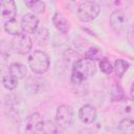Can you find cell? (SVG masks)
<instances>
[{
	"mask_svg": "<svg viewBox=\"0 0 134 134\" xmlns=\"http://www.w3.org/2000/svg\"><path fill=\"white\" fill-rule=\"evenodd\" d=\"M22 100L23 99L18 95L6 96V100H5L6 108L14 117H20L21 116L23 109H24V103Z\"/></svg>",
	"mask_w": 134,
	"mask_h": 134,
	"instance_id": "cell-8",
	"label": "cell"
},
{
	"mask_svg": "<svg viewBox=\"0 0 134 134\" xmlns=\"http://www.w3.org/2000/svg\"><path fill=\"white\" fill-rule=\"evenodd\" d=\"M99 68H100V71L105 74H111L113 71V65L110 63L109 60L105 58L99 60Z\"/></svg>",
	"mask_w": 134,
	"mask_h": 134,
	"instance_id": "cell-26",
	"label": "cell"
},
{
	"mask_svg": "<svg viewBox=\"0 0 134 134\" xmlns=\"http://www.w3.org/2000/svg\"><path fill=\"white\" fill-rule=\"evenodd\" d=\"M8 73L10 75L17 77L18 80L24 79L27 75V68L24 64L19 63V62H15L8 66Z\"/></svg>",
	"mask_w": 134,
	"mask_h": 134,
	"instance_id": "cell-14",
	"label": "cell"
},
{
	"mask_svg": "<svg viewBox=\"0 0 134 134\" xmlns=\"http://www.w3.org/2000/svg\"><path fill=\"white\" fill-rule=\"evenodd\" d=\"M25 5L36 14H43L45 12V3L40 0L25 1Z\"/></svg>",
	"mask_w": 134,
	"mask_h": 134,
	"instance_id": "cell-19",
	"label": "cell"
},
{
	"mask_svg": "<svg viewBox=\"0 0 134 134\" xmlns=\"http://www.w3.org/2000/svg\"><path fill=\"white\" fill-rule=\"evenodd\" d=\"M74 119V112L72 107L69 105H61L58 107L55 112V122L60 128H69Z\"/></svg>",
	"mask_w": 134,
	"mask_h": 134,
	"instance_id": "cell-5",
	"label": "cell"
},
{
	"mask_svg": "<svg viewBox=\"0 0 134 134\" xmlns=\"http://www.w3.org/2000/svg\"><path fill=\"white\" fill-rule=\"evenodd\" d=\"M93 132H94V134H114L113 131L111 130V128L100 126V125H98L97 128L95 130H93Z\"/></svg>",
	"mask_w": 134,
	"mask_h": 134,
	"instance_id": "cell-28",
	"label": "cell"
},
{
	"mask_svg": "<svg viewBox=\"0 0 134 134\" xmlns=\"http://www.w3.org/2000/svg\"><path fill=\"white\" fill-rule=\"evenodd\" d=\"M80 134H94L92 129H83L80 131Z\"/></svg>",
	"mask_w": 134,
	"mask_h": 134,
	"instance_id": "cell-30",
	"label": "cell"
},
{
	"mask_svg": "<svg viewBox=\"0 0 134 134\" xmlns=\"http://www.w3.org/2000/svg\"><path fill=\"white\" fill-rule=\"evenodd\" d=\"M17 14V5L13 0H3L0 2V15L9 20L14 19Z\"/></svg>",
	"mask_w": 134,
	"mask_h": 134,
	"instance_id": "cell-11",
	"label": "cell"
},
{
	"mask_svg": "<svg viewBox=\"0 0 134 134\" xmlns=\"http://www.w3.org/2000/svg\"><path fill=\"white\" fill-rule=\"evenodd\" d=\"M110 25L116 34H121L122 31L126 30L128 26L127 15L120 9H116L112 12L110 16Z\"/></svg>",
	"mask_w": 134,
	"mask_h": 134,
	"instance_id": "cell-7",
	"label": "cell"
},
{
	"mask_svg": "<svg viewBox=\"0 0 134 134\" xmlns=\"http://www.w3.org/2000/svg\"><path fill=\"white\" fill-rule=\"evenodd\" d=\"M38 134H59V133H58L57 126L52 121L46 120V121H43V125L40 131L38 132Z\"/></svg>",
	"mask_w": 134,
	"mask_h": 134,
	"instance_id": "cell-24",
	"label": "cell"
},
{
	"mask_svg": "<svg viewBox=\"0 0 134 134\" xmlns=\"http://www.w3.org/2000/svg\"><path fill=\"white\" fill-rule=\"evenodd\" d=\"M119 134H134V122L132 118L125 117L118 124Z\"/></svg>",
	"mask_w": 134,
	"mask_h": 134,
	"instance_id": "cell-16",
	"label": "cell"
},
{
	"mask_svg": "<svg viewBox=\"0 0 134 134\" xmlns=\"http://www.w3.org/2000/svg\"><path fill=\"white\" fill-rule=\"evenodd\" d=\"M43 118L40 113H31L24 119H22L20 124V131L22 134H38L42 125Z\"/></svg>",
	"mask_w": 134,
	"mask_h": 134,
	"instance_id": "cell-4",
	"label": "cell"
},
{
	"mask_svg": "<svg viewBox=\"0 0 134 134\" xmlns=\"http://www.w3.org/2000/svg\"><path fill=\"white\" fill-rule=\"evenodd\" d=\"M85 59H88V60H91V61H95V60H100L102 58V50L97 47H90L86 53H85Z\"/></svg>",
	"mask_w": 134,
	"mask_h": 134,
	"instance_id": "cell-25",
	"label": "cell"
},
{
	"mask_svg": "<svg viewBox=\"0 0 134 134\" xmlns=\"http://www.w3.org/2000/svg\"><path fill=\"white\" fill-rule=\"evenodd\" d=\"M129 63L122 59H117L115 62H114V65H113V70L115 72V74L118 76V77H121L126 71L128 70L129 68Z\"/></svg>",
	"mask_w": 134,
	"mask_h": 134,
	"instance_id": "cell-18",
	"label": "cell"
},
{
	"mask_svg": "<svg viewBox=\"0 0 134 134\" xmlns=\"http://www.w3.org/2000/svg\"><path fill=\"white\" fill-rule=\"evenodd\" d=\"M80 59H82L81 55H80L76 51H74V50H72V49H68V50H66L65 53H64V61H65L66 65H70L71 67H72V66L74 65V63L77 62Z\"/></svg>",
	"mask_w": 134,
	"mask_h": 134,
	"instance_id": "cell-22",
	"label": "cell"
},
{
	"mask_svg": "<svg viewBox=\"0 0 134 134\" xmlns=\"http://www.w3.org/2000/svg\"><path fill=\"white\" fill-rule=\"evenodd\" d=\"M120 110L128 118H131V116L133 114V103H132V99L125 97L120 103Z\"/></svg>",
	"mask_w": 134,
	"mask_h": 134,
	"instance_id": "cell-23",
	"label": "cell"
},
{
	"mask_svg": "<svg viewBox=\"0 0 134 134\" xmlns=\"http://www.w3.org/2000/svg\"><path fill=\"white\" fill-rule=\"evenodd\" d=\"M46 82L40 77H28L25 84L26 89L31 93H39L44 90Z\"/></svg>",
	"mask_w": 134,
	"mask_h": 134,
	"instance_id": "cell-13",
	"label": "cell"
},
{
	"mask_svg": "<svg viewBox=\"0 0 134 134\" xmlns=\"http://www.w3.org/2000/svg\"><path fill=\"white\" fill-rule=\"evenodd\" d=\"M50 65L49 57L42 50H35L28 57V66L36 74H44Z\"/></svg>",
	"mask_w": 134,
	"mask_h": 134,
	"instance_id": "cell-2",
	"label": "cell"
},
{
	"mask_svg": "<svg viewBox=\"0 0 134 134\" xmlns=\"http://www.w3.org/2000/svg\"><path fill=\"white\" fill-rule=\"evenodd\" d=\"M72 92L77 96H84L88 92V82L71 81Z\"/></svg>",
	"mask_w": 134,
	"mask_h": 134,
	"instance_id": "cell-17",
	"label": "cell"
},
{
	"mask_svg": "<svg viewBox=\"0 0 134 134\" xmlns=\"http://www.w3.org/2000/svg\"><path fill=\"white\" fill-rule=\"evenodd\" d=\"M6 67V58L0 54V73L5 69Z\"/></svg>",
	"mask_w": 134,
	"mask_h": 134,
	"instance_id": "cell-29",
	"label": "cell"
},
{
	"mask_svg": "<svg viewBox=\"0 0 134 134\" xmlns=\"http://www.w3.org/2000/svg\"><path fill=\"white\" fill-rule=\"evenodd\" d=\"M100 12V6L95 1H84L77 6L76 16L81 22H90L94 20Z\"/></svg>",
	"mask_w": 134,
	"mask_h": 134,
	"instance_id": "cell-3",
	"label": "cell"
},
{
	"mask_svg": "<svg viewBox=\"0 0 134 134\" xmlns=\"http://www.w3.org/2000/svg\"><path fill=\"white\" fill-rule=\"evenodd\" d=\"M20 25H21L22 32H24L26 35L27 34H35L36 30L38 29L39 19L35 14L28 13L22 17Z\"/></svg>",
	"mask_w": 134,
	"mask_h": 134,
	"instance_id": "cell-9",
	"label": "cell"
},
{
	"mask_svg": "<svg viewBox=\"0 0 134 134\" xmlns=\"http://www.w3.org/2000/svg\"><path fill=\"white\" fill-rule=\"evenodd\" d=\"M52 24L54 25V27L63 35H67L69 31V23L67 21V19L65 18L64 15H62L61 13L57 12L53 14L52 16Z\"/></svg>",
	"mask_w": 134,
	"mask_h": 134,
	"instance_id": "cell-12",
	"label": "cell"
},
{
	"mask_svg": "<svg viewBox=\"0 0 134 134\" xmlns=\"http://www.w3.org/2000/svg\"><path fill=\"white\" fill-rule=\"evenodd\" d=\"M18 82H19V80L17 77L10 75L9 73L2 77V85L7 90H15L18 87Z\"/></svg>",
	"mask_w": 134,
	"mask_h": 134,
	"instance_id": "cell-21",
	"label": "cell"
},
{
	"mask_svg": "<svg viewBox=\"0 0 134 134\" xmlns=\"http://www.w3.org/2000/svg\"><path fill=\"white\" fill-rule=\"evenodd\" d=\"M48 38H49V32L45 27L39 28L35 32V40L39 45H45L48 42Z\"/></svg>",
	"mask_w": 134,
	"mask_h": 134,
	"instance_id": "cell-20",
	"label": "cell"
},
{
	"mask_svg": "<svg viewBox=\"0 0 134 134\" xmlns=\"http://www.w3.org/2000/svg\"><path fill=\"white\" fill-rule=\"evenodd\" d=\"M77 115H79V118L82 122L92 124L96 118V109L92 105L86 104L80 108Z\"/></svg>",
	"mask_w": 134,
	"mask_h": 134,
	"instance_id": "cell-10",
	"label": "cell"
},
{
	"mask_svg": "<svg viewBox=\"0 0 134 134\" xmlns=\"http://www.w3.org/2000/svg\"><path fill=\"white\" fill-rule=\"evenodd\" d=\"M71 68V81L88 82V80L96 72L95 62L85 58H82L77 62H75Z\"/></svg>",
	"mask_w": 134,
	"mask_h": 134,
	"instance_id": "cell-1",
	"label": "cell"
},
{
	"mask_svg": "<svg viewBox=\"0 0 134 134\" xmlns=\"http://www.w3.org/2000/svg\"><path fill=\"white\" fill-rule=\"evenodd\" d=\"M4 30H5L7 34L13 35L14 37H15V36H18L19 34L22 32L21 25L18 23V21H17L15 18L5 21V23H4Z\"/></svg>",
	"mask_w": 134,
	"mask_h": 134,
	"instance_id": "cell-15",
	"label": "cell"
},
{
	"mask_svg": "<svg viewBox=\"0 0 134 134\" xmlns=\"http://www.w3.org/2000/svg\"><path fill=\"white\" fill-rule=\"evenodd\" d=\"M124 98H125V94H124L121 87L118 85H115L112 89V99L113 100H122Z\"/></svg>",
	"mask_w": 134,
	"mask_h": 134,
	"instance_id": "cell-27",
	"label": "cell"
},
{
	"mask_svg": "<svg viewBox=\"0 0 134 134\" xmlns=\"http://www.w3.org/2000/svg\"><path fill=\"white\" fill-rule=\"evenodd\" d=\"M10 47L12 50H14L19 54H26L30 51L32 47V40L28 35L21 32L12 39Z\"/></svg>",
	"mask_w": 134,
	"mask_h": 134,
	"instance_id": "cell-6",
	"label": "cell"
}]
</instances>
